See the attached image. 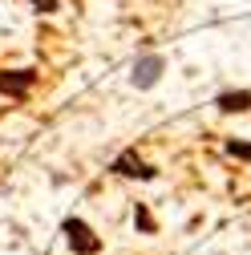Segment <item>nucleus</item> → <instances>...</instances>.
Instances as JSON below:
<instances>
[{
	"label": "nucleus",
	"instance_id": "1",
	"mask_svg": "<svg viewBox=\"0 0 251 255\" xmlns=\"http://www.w3.org/2000/svg\"><path fill=\"white\" fill-rule=\"evenodd\" d=\"M61 231H65V243H69L73 255H102V239H98V231H93L85 219L69 215L65 223H61Z\"/></svg>",
	"mask_w": 251,
	"mask_h": 255
},
{
	"label": "nucleus",
	"instance_id": "2",
	"mask_svg": "<svg viewBox=\"0 0 251 255\" xmlns=\"http://www.w3.org/2000/svg\"><path fill=\"white\" fill-rule=\"evenodd\" d=\"M162 73H166V57L162 53H142L130 69V85L134 89H154L162 81Z\"/></svg>",
	"mask_w": 251,
	"mask_h": 255
},
{
	"label": "nucleus",
	"instance_id": "3",
	"mask_svg": "<svg viewBox=\"0 0 251 255\" xmlns=\"http://www.w3.org/2000/svg\"><path fill=\"white\" fill-rule=\"evenodd\" d=\"M110 170H114L118 178H142V182H154V178H158V170H154L150 162H142L138 150H122L114 162H110Z\"/></svg>",
	"mask_w": 251,
	"mask_h": 255
},
{
	"label": "nucleus",
	"instance_id": "4",
	"mask_svg": "<svg viewBox=\"0 0 251 255\" xmlns=\"http://www.w3.org/2000/svg\"><path fill=\"white\" fill-rule=\"evenodd\" d=\"M33 85H37V69H0V93L12 102H24Z\"/></svg>",
	"mask_w": 251,
	"mask_h": 255
},
{
	"label": "nucleus",
	"instance_id": "5",
	"mask_svg": "<svg viewBox=\"0 0 251 255\" xmlns=\"http://www.w3.org/2000/svg\"><path fill=\"white\" fill-rule=\"evenodd\" d=\"M215 106L223 110V114H247L251 110V89H223L215 98Z\"/></svg>",
	"mask_w": 251,
	"mask_h": 255
},
{
	"label": "nucleus",
	"instance_id": "6",
	"mask_svg": "<svg viewBox=\"0 0 251 255\" xmlns=\"http://www.w3.org/2000/svg\"><path fill=\"white\" fill-rule=\"evenodd\" d=\"M134 227H138L142 235H154V231H158V227H154V215H150V211H146L142 203L134 207Z\"/></svg>",
	"mask_w": 251,
	"mask_h": 255
},
{
	"label": "nucleus",
	"instance_id": "7",
	"mask_svg": "<svg viewBox=\"0 0 251 255\" xmlns=\"http://www.w3.org/2000/svg\"><path fill=\"white\" fill-rule=\"evenodd\" d=\"M28 4H33V12H41V16L61 12V0H28Z\"/></svg>",
	"mask_w": 251,
	"mask_h": 255
},
{
	"label": "nucleus",
	"instance_id": "8",
	"mask_svg": "<svg viewBox=\"0 0 251 255\" xmlns=\"http://www.w3.org/2000/svg\"><path fill=\"white\" fill-rule=\"evenodd\" d=\"M227 154L231 158H247V162H251V142H227Z\"/></svg>",
	"mask_w": 251,
	"mask_h": 255
}]
</instances>
